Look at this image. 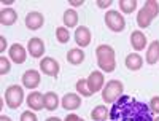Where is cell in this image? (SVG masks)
Listing matches in <instances>:
<instances>
[{
  "instance_id": "1",
  "label": "cell",
  "mask_w": 159,
  "mask_h": 121,
  "mask_svg": "<svg viewBox=\"0 0 159 121\" xmlns=\"http://www.w3.org/2000/svg\"><path fill=\"white\" fill-rule=\"evenodd\" d=\"M111 121H153L150 105L143 104L130 96H121L110 110Z\"/></svg>"
},
{
  "instance_id": "2",
  "label": "cell",
  "mask_w": 159,
  "mask_h": 121,
  "mask_svg": "<svg viewBox=\"0 0 159 121\" xmlns=\"http://www.w3.org/2000/svg\"><path fill=\"white\" fill-rule=\"evenodd\" d=\"M96 58H97V65L102 72L105 73L115 72L116 56H115V49L110 45H99L96 48Z\"/></svg>"
},
{
  "instance_id": "3",
  "label": "cell",
  "mask_w": 159,
  "mask_h": 121,
  "mask_svg": "<svg viewBox=\"0 0 159 121\" xmlns=\"http://www.w3.org/2000/svg\"><path fill=\"white\" fill-rule=\"evenodd\" d=\"M124 92V85L119 80H110L102 89V100L105 104H115Z\"/></svg>"
},
{
  "instance_id": "4",
  "label": "cell",
  "mask_w": 159,
  "mask_h": 121,
  "mask_svg": "<svg viewBox=\"0 0 159 121\" xmlns=\"http://www.w3.org/2000/svg\"><path fill=\"white\" fill-rule=\"evenodd\" d=\"M3 100L7 102V107L11 110H16L21 107V104L24 102V89L19 85H10L5 89L3 94Z\"/></svg>"
},
{
  "instance_id": "5",
  "label": "cell",
  "mask_w": 159,
  "mask_h": 121,
  "mask_svg": "<svg viewBox=\"0 0 159 121\" xmlns=\"http://www.w3.org/2000/svg\"><path fill=\"white\" fill-rule=\"evenodd\" d=\"M105 24L111 32H123L126 29V19L116 10H108L105 13Z\"/></svg>"
},
{
  "instance_id": "6",
  "label": "cell",
  "mask_w": 159,
  "mask_h": 121,
  "mask_svg": "<svg viewBox=\"0 0 159 121\" xmlns=\"http://www.w3.org/2000/svg\"><path fill=\"white\" fill-rule=\"evenodd\" d=\"M21 81H22V86L24 88H27V89H35L40 86V83H42V77H40V72L38 70H25L22 78H21Z\"/></svg>"
},
{
  "instance_id": "7",
  "label": "cell",
  "mask_w": 159,
  "mask_h": 121,
  "mask_svg": "<svg viewBox=\"0 0 159 121\" xmlns=\"http://www.w3.org/2000/svg\"><path fill=\"white\" fill-rule=\"evenodd\" d=\"M40 70L48 77H57L61 65L54 58H42V61H40Z\"/></svg>"
},
{
  "instance_id": "8",
  "label": "cell",
  "mask_w": 159,
  "mask_h": 121,
  "mask_svg": "<svg viewBox=\"0 0 159 121\" xmlns=\"http://www.w3.org/2000/svg\"><path fill=\"white\" fill-rule=\"evenodd\" d=\"M86 81H88V86H89V91L92 94H96L99 91L103 89L105 86V78H103V73L99 72V70H94V72H91L89 77L86 78Z\"/></svg>"
},
{
  "instance_id": "9",
  "label": "cell",
  "mask_w": 159,
  "mask_h": 121,
  "mask_svg": "<svg viewBox=\"0 0 159 121\" xmlns=\"http://www.w3.org/2000/svg\"><path fill=\"white\" fill-rule=\"evenodd\" d=\"M25 27H27L29 30H38L43 27L45 24V16L42 15L40 11H30L25 15Z\"/></svg>"
},
{
  "instance_id": "10",
  "label": "cell",
  "mask_w": 159,
  "mask_h": 121,
  "mask_svg": "<svg viewBox=\"0 0 159 121\" xmlns=\"http://www.w3.org/2000/svg\"><path fill=\"white\" fill-rule=\"evenodd\" d=\"M27 53L32 58H43L45 54V42L38 37H34L27 42Z\"/></svg>"
},
{
  "instance_id": "11",
  "label": "cell",
  "mask_w": 159,
  "mask_h": 121,
  "mask_svg": "<svg viewBox=\"0 0 159 121\" xmlns=\"http://www.w3.org/2000/svg\"><path fill=\"white\" fill-rule=\"evenodd\" d=\"M91 30L86 26H78L75 30V43L78 45V48H86L91 43Z\"/></svg>"
},
{
  "instance_id": "12",
  "label": "cell",
  "mask_w": 159,
  "mask_h": 121,
  "mask_svg": "<svg viewBox=\"0 0 159 121\" xmlns=\"http://www.w3.org/2000/svg\"><path fill=\"white\" fill-rule=\"evenodd\" d=\"M8 56L13 62H16V64H24L25 59H27V49H25L22 45L19 43H15V45H11L10 49H8Z\"/></svg>"
},
{
  "instance_id": "13",
  "label": "cell",
  "mask_w": 159,
  "mask_h": 121,
  "mask_svg": "<svg viewBox=\"0 0 159 121\" xmlns=\"http://www.w3.org/2000/svg\"><path fill=\"white\" fill-rule=\"evenodd\" d=\"M25 102H27L29 109H32V110H35V112L43 110V109H45V94L38 92V91H34V92H30L29 96H27Z\"/></svg>"
},
{
  "instance_id": "14",
  "label": "cell",
  "mask_w": 159,
  "mask_h": 121,
  "mask_svg": "<svg viewBox=\"0 0 159 121\" xmlns=\"http://www.w3.org/2000/svg\"><path fill=\"white\" fill-rule=\"evenodd\" d=\"M61 105L64 110H76L80 109V105H81V97H80V94H75V92H69L65 94L61 100Z\"/></svg>"
},
{
  "instance_id": "15",
  "label": "cell",
  "mask_w": 159,
  "mask_h": 121,
  "mask_svg": "<svg viewBox=\"0 0 159 121\" xmlns=\"http://www.w3.org/2000/svg\"><path fill=\"white\" fill-rule=\"evenodd\" d=\"M130 46L135 51L147 49V35H145L142 30H134L130 34Z\"/></svg>"
},
{
  "instance_id": "16",
  "label": "cell",
  "mask_w": 159,
  "mask_h": 121,
  "mask_svg": "<svg viewBox=\"0 0 159 121\" xmlns=\"http://www.w3.org/2000/svg\"><path fill=\"white\" fill-rule=\"evenodd\" d=\"M126 67L132 72H137L143 67V58L139 54V53H130V54L126 56V61H124Z\"/></svg>"
},
{
  "instance_id": "17",
  "label": "cell",
  "mask_w": 159,
  "mask_h": 121,
  "mask_svg": "<svg viewBox=\"0 0 159 121\" xmlns=\"http://www.w3.org/2000/svg\"><path fill=\"white\" fill-rule=\"evenodd\" d=\"M159 61V40H153L147 48V64L154 65Z\"/></svg>"
},
{
  "instance_id": "18",
  "label": "cell",
  "mask_w": 159,
  "mask_h": 121,
  "mask_svg": "<svg viewBox=\"0 0 159 121\" xmlns=\"http://www.w3.org/2000/svg\"><path fill=\"white\" fill-rule=\"evenodd\" d=\"M18 21V13L13 8H3L0 11V24L2 26H13Z\"/></svg>"
},
{
  "instance_id": "19",
  "label": "cell",
  "mask_w": 159,
  "mask_h": 121,
  "mask_svg": "<svg viewBox=\"0 0 159 121\" xmlns=\"http://www.w3.org/2000/svg\"><path fill=\"white\" fill-rule=\"evenodd\" d=\"M84 58H86V56H84V53H83L81 48H72V49H69V53H67V62L72 64V65L83 64Z\"/></svg>"
},
{
  "instance_id": "20",
  "label": "cell",
  "mask_w": 159,
  "mask_h": 121,
  "mask_svg": "<svg viewBox=\"0 0 159 121\" xmlns=\"http://www.w3.org/2000/svg\"><path fill=\"white\" fill-rule=\"evenodd\" d=\"M62 21H64V26L67 29H72V27H78V13L72 8L65 10L64 11V16H62Z\"/></svg>"
},
{
  "instance_id": "21",
  "label": "cell",
  "mask_w": 159,
  "mask_h": 121,
  "mask_svg": "<svg viewBox=\"0 0 159 121\" xmlns=\"http://www.w3.org/2000/svg\"><path fill=\"white\" fill-rule=\"evenodd\" d=\"M57 107H59V97H57V94L56 92H46L45 94V110H49V112H54L57 110Z\"/></svg>"
},
{
  "instance_id": "22",
  "label": "cell",
  "mask_w": 159,
  "mask_h": 121,
  "mask_svg": "<svg viewBox=\"0 0 159 121\" xmlns=\"http://www.w3.org/2000/svg\"><path fill=\"white\" fill-rule=\"evenodd\" d=\"M110 116V112L105 105H97L94 110L91 112V118L92 121H107V118Z\"/></svg>"
},
{
  "instance_id": "23",
  "label": "cell",
  "mask_w": 159,
  "mask_h": 121,
  "mask_svg": "<svg viewBox=\"0 0 159 121\" xmlns=\"http://www.w3.org/2000/svg\"><path fill=\"white\" fill-rule=\"evenodd\" d=\"M151 22H153V18L147 13V10L140 8L139 13H137V24H139V27L140 29H147V27L151 26Z\"/></svg>"
},
{
  "instance_id": "24",
  "label": "cell",
  "mask_w": 159,
  "mask_h": 121,
  "mask_svg": "<svg viewBox=\"0 0 159 121\" xmlns=\"http://www.w3.org/2000/svg\"><path fill=\"white\" fill-rule=\"evenodd\" d=\"M119 8L124 15H130L137 10V0H119Z\"/></svg>"
},
{
  "instance_id": "25",
  "label": "cell",
  "mask_w": 159,
  "mask_h": 121,
  "mask_svg": "<svg viewBox=\"0 0 159 121\" xmlns=\"http://www.w3.org/2000/svg\"><path fill=\"white\" fill-rule=\"evenodd\" d=\"M76 92L83 97H91L92 96V92L89 91V86H88V81L84 78H80L76 81Z\"/></svg>"
},
{
  "instance_id": "26",
  "label": "cell",
  "mask_w": 159,
  "mask_h": 121,
  "mask_svg": "<svg viewBox=\"0 0 159 121\" xmlns=\"http://www.w3.org/2000/svg\"><path fill=\"white\" fill-rule=\"evenodd\" d=\"M143 8L147 10V13L154 19V18H157V15H159V3L156 2V0H147L145 2V5H143Z\"/></svg>"
},
{
  "instance_id": "27",
  "label": "cell",
  "mask_w": 159,
  "mask_h": 121,
  "mask_svg": "<svg viewBox=\"0 0 159 121\" xmlns=\"http://www.w3.org/2000/svg\"><path fill=\"white\" fill-rule=\"evenodd\" d=\"M56 38H57V42L65 45V43H69L70 42V32L67 27H57L56 29Z\"/></svg>"
},
{
  "instance_id": "28",
  "label": "cell",
  "mask_w": 159,
  "mask_h": 121,
  "mask_svg": "<svg viewBox=\"0 0 159 121\" xmlns=\"http://www.w3.org/2000/svg\"><path fill=\"white\" fill-rule=\"evenodd\" d=\"M11 70V64L5 56H0V75H7Z\"/></svg>"
},
{
  "instance_id": "29",
  "label": "cell",
  "mask_w": 159,
  "mask_h": 121,
  "mask_svg": "<svg viewBox=\"0 0 159 121\" xmlns=\"http://www.w3.org/2000/svg\"><path fill=\"white\" fill-rule=\"evenodd\" d=\"M19 121H38V118H37V115L32 110H25V112L21 113V119Z\"/></svg>"
},
{
  "instance_id": "30",
  "label": "cell",
  "mask_w": 159,
  "mask_h": 121,
  "mask_svg": "<svg viewBox=\"0 0 159 121\" xmlns=\"http://www.w3.org/2000/svg\"><path fill=\"white\" fill-rule=\"evenodd\" d=\"M150 110H151L153 113L159 115V96L151 97V100H150Z\"/></svg>"
},
{
  "instance_id": "31",
  "label": "cell",
  "mask_w": 159,
  "mask_h": 121,
  "mask_svg": "<svg viewBox=\"0 0 159 121\" xmlns=\"http://www.w3.org/2000/svg\"><path fill=\"white\" fill-rule=\"evenodd\" d=\"M96 5L99 8H108V7H111V0H97Z\"/></svg>"
},
{
  "instance_id": "32",
  "label": "cell",
  "mask_w": 159,
  "mask_h": 121,
  "mask_svg": "<svg viewBox=\"0 0 159 121\" xmlns=\"http://www.w3.org/2000/svg\"><path fill=\"white\" fill-rule=\"evenodd\" d=\"M64 121H84L81 116H78V115H75V113H70V115H67L65 116V119Z\"/></svg>"
},
{
  "instance_id": "33",
  "label": "cell",
  "mask_w": 159,
  "mask_h": 121,
  "mask_svg": "<svg viewBox=\"0 0 159 121\" xmlns=\"http://www.w3.org/2000/svg\"><path fill=\"white\" fill-rule=\"evenodd\" d=\"M5 49H7V40L2 35V37H0V53H5Z\"/></svg>"
},
{
  "instance_id": "34",
  "label": "cell",
  "mask_w": 159,
  "mask_h": 121,
  "mask_svg": "<svg viewBox=\"0 0 159 121\" xmlns=\"http://www.w3.org/2000/svg\"><path fill=\"white\" fill-rule=\"evenodd\" d=\"M83 3H84V0H69L70 7H81Z\"/></svg>"
},
{
  "instance_id": "35",
  "label": "cell",
  "mask_w": 159,
  "mask_h": 121,
  "mask_svg": "<svg viewBox=\"0 0 159 121\" xmlns=\"http://www.w3.org/2000/svg\"><path fill=\"white\" fill-rule=\"evenodd\" d=\"M0 121H11V118L7 115H0Z\"/></svg>"
},
{
  "instance_id": "36",
  "label": "cell",
  "mask_w": 159,
  "mask_h": 121,
  "mask_svg": "<svg viewBox=\"0 0 159 121\" xmlns=\"http://www.w3.org/2000/svg\"><path fill=\"white\" fill-rule=\"evenodd\" d=\"M15 2L13 0H2V5H13Z\"/></svg>"
},
{
  "instance_id": "37",
  "label": "cell",
  "mask_w": 159,
  "mask_h": 121,
  "mask_svg": "<svg viewBox=\"0 0 159 121\" xmlns=\"http://www.w3.org/2000/svg\"><path fill=\"white\" fill-rule=\"evenodd\" d=\"M45 121H61V118H57V116H49V118L45 119Z\"/></svg>"
},
{
  "instance_id": "38",
  "label": "cell",
  "mask_w": 159,
  "mask_h": 121,
  "mask_svg": "<svg viewBox=\"0 0 159 121\" xmlns=\"http://www.w3.org/2000/svg\"><path fill=\"white\" fill-rule=\"evenodd\" d=\"M153 121H159V116H157V118H154V119H153Z\"/></svg>"
}]
</instances>
